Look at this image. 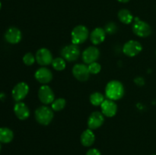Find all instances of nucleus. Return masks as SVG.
<instances>
[{
    "instance_id": "obj_2",
    "label": "nucleus",
    "mask_w": 156,
    "mask_h": 155,
    "mask_svg": "<svg viewBox=\"0 0 156 155\" xmlns=\"http://www.w3.org/2000/svg\"><path fill=\"white\" fill-rule=\"evenodd\" d=\"M34 114L37 122L42 126H48L54 117L53 110L52 108H49L47 106L38 107L35 110Z\"/></svg>"
},
{
    "instance_id": "obj_4",
    "label": "nucleus",
    "mask_w": 156,
    "mask_h": 155,
    "mask_svg": "<svg viewBox=\"0 0 156 155\" xmlns=\"http://www.w3.org/2000/svg\"><path fill=\"white\" fill-rule=\"evenodd\" d=\"M134 20L135 22L133 25V32L134 34L140 37H147L152 33V28L148 23L141 21L139 18H135Z\"/></svg>"
},
{
    "instance_id": "obj_26",
    "label": "nucleus",
    "mask_w": 156,
    "mask_h": 155,
    "mask_svg": "<svg viewBox=\"0 0 156 155\" xmlns=\"http://www.w3.org/2000/svg\"><path fill=\"white\" fill-rule=\"evenodd\" d=\"M105 30L106 33L110 35H112L115 33L117 30V26L114 22H109L105 25Z\"/></svg>"
},
{
    "instance_id": "obj_6",
    "label": "nucleus",
    "mask_w": 156,
    "mask_h": 155,
    "mask_svg": "<svg viewBox=\"0 0 156 155\" xmlns=\"http://www.w3.org/2000/svg\"><path fill=\"white\" fill-rule=\"evenodd\" d=\"M143 50V46L139 41L131 40L125 43L123 46V53L128 57H134L141 53Z\"/></svg>"
},
{
    "instance_id": "obj_11",
    "label": "nucleus",
    "mask_w": 156,
    "mask_h": 155,
    "mask_svg": "<svg viewBox=\"0 0 156 155\" xmlns=\"http://www.w3.org/2000/svg\"><path fill=\"white\" fill-rule=\"evenodd\" d=\"M100 56V51L95 46H88L83 51L82 55V61L85 64L92 63L96 62Z\"/></svg>"
},
{
    "instance_id": "obj_25",
    "label": "nucleus",
    "mask_w": 156,
    "mask_h": 155,
    "mask_svg": "<svg viewBox=\"0 0 156 155\" xmlns=\"http://www.w3.org/2000/svg\"><path fill=\"white\" fill-rule=\"evenodd\" d=\"M88 67L90 74H97L98 73H100V71H101V65L97 62H94L89 64L88 65Z\"/></svg>"
},
{
    "instance_id": "obj_10",
    "label": "nucleus",
    "mask_w": 156,
    "mask_h": 155,
    "mask_svg": "<svg viewBox=\"0 0 156 155\" xmlns=\"http://www.w3.org/2000/svg\"><path fill=\"white\" fill-rule=\"evenodd\" d=\"M73 76L76 80L79 81H86L90 76L89 70L88 65L85 64H76L73 66L72 70Z\"/></svg>"
},
{
    "instance_id": "obj_5",
    "label": "nucleus",
    "mask_w": 156,
    "mask_h": 155,
    "mask_svg": "<svg viewBox=\"0 0 156 155\" xmlns=\"http://www.w3.org/2000/svg\"><path fill=\"white\" fill-rule=\"evenodd\" d=\"M62 57L67 62H75L79 59L80 56V50L78 45L76 44H69L62 49L61 51Z\"/></svg>"
},
{
    "instance_id": "obj_13",
    "label": "nucleus",
    "mask_w": 156,
    "mask_h": 155,
    "mask_svg": "<svg viewBox=\"0 0 156 155\" xmlns=\"http://www.w3.org/2000/svg\"><path fill=\"white\" fill-rule=\"evenodd\" d=\"M104 122H105V115H103V113L98 111H95L89 115L87 124L88 129L94 130L100 128L104 124Z\"/></svg>"
},
{
    "instance_id": "obj_19",
    "label": "nucleus",
    "mask_w": 156,
    "mask_h": 155,
    "mask_svg": "<svg viewBox=\"0 0 156 155\" xmlns=\"http://www.w3.org/2000/svg\"><path fill=\"white\" fill-rule=\"evenodd\" d=\"M14 138V133L10 129L6 127L0 128V142L8 144Z\"/></svg>"
},
{
    "instance_id": "obj_33",
    "label": "nucleus",
    "mask_w": 156,
    "mask_h": 155,
    "mask_svg": "<svg viewBox=\"0 0 156 155\" xmlns=\"http://www.w3.org/2000/svg\"><path fill=\"white\" fill-rule=\"evenodd\" d=\"M155 54H156V53H155Z\"/></svg>"
},
{
    "instance_id": "obj_20",
    "label": "nucleus",
    "mask_w": 156,
    "mask_h": 155,
    "mask_svg": "<svg viewBox=\"0 0 156 155\" xmlns=\"http://www.w3.org/2000/svg\"><path fill=\"white\" fill-rule=\"evenodd\" d=\"M117 15L120 22L124 24H129L134 20L133 15L128 9H121L119 11Z\"/></svg>"
},
{
    "instance_id": "obj_1",
    "label": "nucleus",
    "mask_w": 156,
    "mask_h": 155,
    "mask_svg": "<svg viewBox=\"0 0 156 155\" xmlns=\"http://www.w3.org/2000/svg\"><path fill=\"white\" fill-rule=\"evenodd\" d=\"M125 89L123 84L117 80H112L105 87V96L111 100H119L124 96Z\"/></svg>"
},
{
    "instance_id": "obj_8",
    "label": "nucleus",
    "mask_w": 156,
    "mask_h": 155,
    "mask_svg": "<svg viewBox=\"0 0 156 155\" xmlns=\"http://www.w3.org/2000/svg\"><path fill=\"white\" fill-rule=\"evenodd\" d=\"M29 93V86L25 82H19L13 88L12 91V97L16 102L24 100Z\"/></svg>"
},
{
    "instance_id": "obj_16",
    "label": "nucleus",
    "mask_w": 156,
    "mask_h": 155,
    "mask_svg": "<svg viewBox=\"0 0 156 155\" xmlns=\"http://www.w3.org/2000/svg\"><path fill=\"white\" fill-rule=\"evenodd\" d=\"M14 112L20 120H26L30 116V109L23 102H17L14 106Z\"/></svg>"
},
{
    "instance_id": "obj_31",
    "label": "nucleus",
    "mask_w": 156,
    "mask_h": 155,
    "mask_svg": "<svg viewBox=\"0 0 156 155\" xmlns=\"http://www.w3.org/2000/svg\"><path fill=\"white\" fill-rule=\"evenodd\" d=\"M1 143V142H0ZM1 148H2V147H1V144H0V151H1Z\"/></svg>"
},
{
    "instance_id": "obj_15",
    "label": "nucleus",
    "mask_w": 156,
    "mask_h": 155,
    "mask_svg": "<svg viewBox=\"0 0 156 155\" xmlns=\"http://www.w3.org/2000/svg\"><path fill=\"white\" fill-rule=\"evenodd\" d=\"M22 33L21 30L15 27H11L5 33V39L11 44H17L21 40Z\"/></svg>"
},
{
    "instance_id": "obj_7",
    "label": "nucleus",
    "mask_w": 156,
    "mask_h": 155,
    "mask_svg": "<svg viewBox=\"0 0 156 155\" xmlns=\"http://www.w3.org/2000/svg\"><path fill=\"white\" fill-rule=\"evenodd\" d=\"M38 97L41 103L48 105L54 101L55 94L50 86L43 84L38 90Z\"/></svg>"
},
{
    "instance_id": "obj_9",
    "label": "nucleus",
    "mask_w": 156,
    "mask_h": 155,
    "mask_svg": "<svg viewBox=\"0 0 156 155\" xmlns=\"http://www.w3.org/2000/svg\"><path fill=\"white\" fill-rule=\"evenodd\" d=\"M36 61L41 66H47V65L52 64L53 60V55L51 52L47 48H41L37 51Z\"/></svg>"
},
{
    "instance_id": "obj_28",
    "label": "nucleus",
    "mask_w": 156,
    "mask_h": 155,
    "mask_svg": "<svg viewBox=\"0 0 156 155\" xmlns=\"http://www.w3.org/2000/svg\"><path fill=\"white\" fill-rule=\"evenodd\" d=\"M134 82L136 83V84L139 85V86H142V85L144 84V79L143 77H137L134 79Z\"/></svg>"
},
{
    "instance_id": "obj_18",
    "label": "nucleus",
    "mask_w": 156,
    "mask_h": 155,
    "mask_svg": "<svg viewBox=\"0 0 156 155\" xmlns=\"http://www.w3.org/2000/svg\"><path fill=\"white\" fill-rule=\"evenodd\" d=\"M95 141V135L91 129H86L82 133L80 136L81 144L85 147H91Z\"/></svg>"
},
{
    "instance_id": "obj_32",
    "label": "nucleus",
    "mask_w": 156,
    "mask_h": 155,
    "mask_svg": "<svg viewBox=\"0 0 156 155\" xmlns=\"http://www.w3.org/2000/svg\"><path fill=\"white\" fill-rule=\"evenodd\" d=\"M152 155H156V154H152Z\"/></svg>"
},
{
    "instance_id": "obj_3",
    "label": "nucleus",
    "mask_w": 156,
    "mask_h": 155,
    "mask_svg": "<svg viewBox=\"0 0 156 155\" xmlns=\"http://www.w3.org/2000/svg\"><path fill=\"white\" fill-rule=\"evenodd\" d=\"M89 36V30L85 26L77 25L71 32L72 43L76 45L82 44L87 40Z\"/></svg>"
},
{
    "instance_id": "obj_27",
    "label": "nucleus",
    "mask_w": 156,
    "mask_h": 155,
    "mask_svg": "<svg viewBox=\"0 0 156 155\" xmlns=\"http://www.w3.org/2000/svg\"><path fill=\"white\" fill-rule=\"evenodd\" d=\"M85 155H101L100 150L97 148H91L86 152Z\"/></svg>"
},
{
    "instance_id": "obj_21",
    "label": "nucleus",
    "mask_w": 156,
    "mask_h": 155,
    "mask_svg": "<svg viewBox=\"0 0 156 155\" xmlns=\"http://www.w3.org/2000/svg\"><path fill=\"white\" fill-rule=\"evenodd\" d=\"M105 100V96L100 92H94L90 95V103L94 106H101Z\"/></svg>"
},
{
    "instance_id": "obj_30",
    "label": "nucleus",
    "mask_w": 156,
    "mask_h": 155,
    "mask_svg": "<svg viewBox=\"0 0 156 155\" xmlns=\"http://www.w3.org/2000/svg\"><path fill=\"white\" fill-rule=\"evenodd\" d=\"M1 8H2V3L1 2H0V9H1Z\"/></svg>"
},
{
    "instance_id": "obj_23",
    "label": "nucleus",
    "mask_w": 156,
    "mask_h": 155,
    "mask_svg": "<svg viewBox=\"0 0 156 155\" xmlns=\"http://www.w3.org/2000/svg\"><path fill=\"white\" fill-rule=\"evenodd\" d=\"M66 105V100L64 98H58L54 100V101L51 103V108L53 111L59 112L62 110Z\"/></svg>"
},
{
    "instance_id": "obj_29",
    "label": "nucleus",
    "mask_w": 156,
    "mask_h": 155,
    "mask_svg": "<svg viewBox=\"0 0 156 155\" xmlns=\"http://www.w3.org/2000/svg\"><path fill=\"white\" fill-rule=\"evenodd\" d=\"M117 1L120 2H121V3H126V2H128L129 0H117Z\"/></svg>"
},
{
    "instance_id": "obj_14",
    "label": "nucleus",
    "mask_w": 156,
    "mask_h": 155,
    "mask_svg": "<svg viewBox=\"0 0 156 155\" xmlns=\"http://www.w3.org/2000/svg\"><path fill=\"white\" fill-rule=\"evenodd\" d=\"M101 112L104 115L107 117H114L117 114V105L114 100L106 99L105 101L101 105Z\"/></svg>"
},
{
    "instance_id": "obj_12",
    "label": "nucleus",
    "mask_w": 156,
    "mask_h": 155,
    "mask_svg": "<svg viewBox=\"0 0 156 155\" xmlns=\"http://www.w3.org/2000/svg\"><path fill=\"white\" fill-rule=\"evenodd\" d=\"M34 78L39 83L47 84L53 79V73L48 68L42 66L35 71Z\"/></svg>"
},
{
    "instance_id": "obj_22",
    "label": "nucleus",
    "mask_w": 156,
    "mask_h": 155,
    "mask_svg": "<svg viewBox=\"0 0 156 155\" xmlns=\"http://www.w3.org/2000/svg\"><path fill=\"white\" fill-rule=\"evenodd\" d=\"M51 65L52 66H53V68H54V70L59 71H63L66 68V60L62 57H57L56 58V59H53Z\"/></svg>"
},
{
    "instance_id": "obj_24",
    "label": "nucleus",
    "mask_w": 156,
    "mask_h": 155,
    "mask_svg": "<svg viewBox=\"0 0 156 155\" xmlns=\"http://www.w3.org/2000/svg\"><path fill=\"white\" fill-rule=\"evenodd\" d=\"M35 61H36V58L31 53H27L23 56V62L27 66H30V65H34Z\"/></svg>"
},
{
    "instance_id": "obj_17",
    "label": "nucleus",
    "mask_w": 156,
    "mask_h": 155,
    "mask_svg": "<svg viewBox=\"0 0 156 155\" xmlns=\"http://www.w3.org/2000/svg\"><path fill=\"white\" fill-rule=\"evenodd\" d=\"M106 32L101 27H96L90 33V40L94 45H99L105 41Z\"/></svg>"
}]
</instances>
